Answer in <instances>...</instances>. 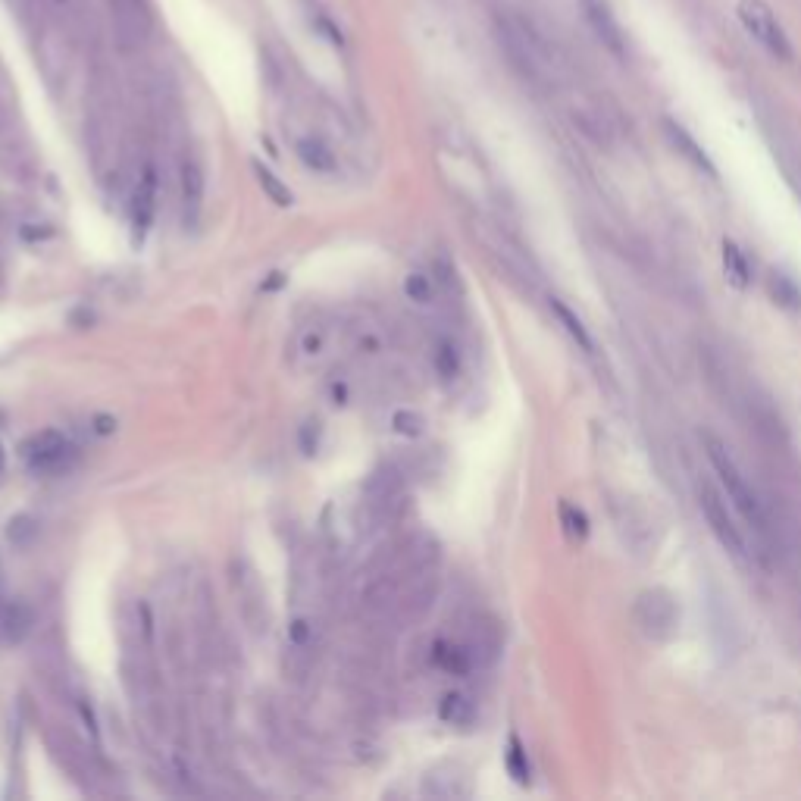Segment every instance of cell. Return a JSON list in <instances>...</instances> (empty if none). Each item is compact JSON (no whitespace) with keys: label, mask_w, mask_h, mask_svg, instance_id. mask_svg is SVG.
I'll return each mask as SVG.
<instances>
[{"label":"cell","mask_w":801,"mask_h":801,"mask_svg":"<svg viewBox=\"0 0 801 801\" xmlns=\"http://www.w3.org/2000/svg\"><path fill=\"white\" fill-rule=\"evenodd\" d=\"M551 310L557 313V320L564 323V329H567V335L573 338V342L582 348V351H595V345H592V335L586 332V326H582V320L576 317V313L564 304V301H557V298H551Z\"/></svg>","instance_id":"9a60e30c"},{"label":"cell","mask_w":801,"mask_h":801,"mask_svg":"<svg viewBox=\"0 0 801 801\" xmlns=\"http://www.w3.org/2000/svg\"><path fill=\"white\" fill-rule=\"evenodd\" d=\"M432 661L439 664L442 670L454 673V676H464L476 667V658L470 645H457V642H435L432 645Z\"/></svg>","instance_id":"30bf717a"},{"label":"cell","mask_w":801,"mask_h":801,"mask_svg":"<svg viewBox=\"0 0 801 801\" xmlns=\"http://www.w3.org/2000/svg\"><path fill=\"white\" fill-rule=\"evenodd\" d=\"M35 614L16 598H0V645H19L32 633Z\"/></svg>","instance_id":"52a82bcc"},{"label":"cell","mask_w":801,"mask_h":801,"mask_svg":"<svg viewBox=\"0 0 801 801\" xmlns=\"http://www.w3.org/2000/svg\"><path fill=\"white\" fill-rule=\"evenodd\" d=\"M698 504H701V511H705V520H708L714 536L720 539V545L730 551L733 557H739V561H745V557H748L745 532L736 523L730 504H726V498L714 489L711 482H698Z\"/></svg>","instance_id":"3957f363"},{"label":"cell","mask_w":801,"mask_h":801,"mask_svg":"<svg viewBox=\"0 0 801 801\" xmlns=\"http://www.w3.org/2000/svg\"><path fill=\"white\" fill-rule=\"evenodd\" d=\"M557 514H561V526L567 532V539L582 542L589 536V517L582 514V507H576L570 501H561V504H557Z\"/></svg>","instance_id":"2e32d148"},{"label":"cell","mask_w":801,"mask_h":801,"mask_svg":"<svg viewBox=\"0 0 801 801\" xmlns=\"http://www.w3.org/2000/svg\"><path fill=\"white\" fill-rule=\"evenodd\" d=\"M298 157L304 160V166L313 169V173H335V154L317 138L298 141Z\"/></svg>","instance_id":"5bb4252c"},{"label":"cell","mask_w":801,"mask_h":801,"mask_svg":"<svg viewBox=\"0 0 801 801\" xmlns=\"http://www.w3.org/2000/svg\"><path fill=\"white\" fill-rule=\"evenodd\" d=\"M439 717L451 726H470L476 720V705L464 692H448L439 705Z\"/></svg>","instance_id":"4fadbf2b"},{"label":"cell","mask_w":801,"mask_h":801,"mask_svg":"<svg viewBox=\"0 0 801 801\" xmlns=\"http://www.w3.org/2000/svg\"><path fill=\"white\" fill-rule=\"evenodd\" d=\"M636 620H639L645 636L667 639L676 629V601L661 589H651L636 604Z\"/></svg>","instance_id":"5b68a950"},{"label":"cell","mask_w":801,"mask_h":801,"mask_svg":"<svg viewBox=\"0 0 801 801\" xmlns=\"http://www.w3.org/2000/svg\"><path fill=\"white\" fill-rule=\"evenodd\" d=\"M582 10H586V19L592 32L598 35V41L608 47L611 54L626 57V38H623V26L617 13L611 10L608 0H582Z\"/></svg>","instance_id":"8992f818"},{"label":"cell","mask_w":801,"mask_h":801,"mask_svg":"<svg viewBox=\"0 0 801 801\" xmlns=\"http://www.w3.org/2000/svg\"><path fill=\"white\" fill-rule=\"evenodd\" d=\"M179 176H182V201H185V210H188V220L194 223V216H198L201 201H204V173H201V166L194 160H185L182 169H179Z\"/></svg>","instance_id":"7c38bea8"},{"label":"cell","mask_w":801,"mask_h":801,"mask_svg":"<svg viewBox=\"0 0 801 801\" xmlns=\"http://www.w3.org/2000/svg\"><path fill=\"white\" fill-rule=\"evenodd\" d=\"M720 260H723L726 282H730L733 288H739V291H745L751 285V263L745 260V254H742V248L736 245V241H730V238L723 241Z\"/></svg>","instance_id":"8fae6325"},{"label":"cell","mask_w":801,"mask_h":801,"mask_svg":"<svg viewBox=\"0 0 801 801\" xmlns=\"http://www.w3.org/2000/svg\"><path fill=\"white\" fill-rule=\"evenodd\" d=\"M254 173H257V182L260 188L270 194V201L279 204V207H291V191L279 182V176L273 173V169H266L263 163H254Z\"/></svg>","instance_id":"ac0fdd59"},{"label":"cell","mask_w":801,"mask_h":801,"mask_svg":"<svg viewBox=\"0 0 801 801\" xmlns=\"http://www.w3.org/2000/svg\"><path fill=\"white\" fill-rule=\"evenodd\" d=\"M22 457H26V467L41 476H60L72 464H76V448L66 442V435L57 429H44L35 432L32 439L22 445Z\"/></svg>","instance_id":"277c9868"},{"label":"cell","mask_w":801,"mask_h":801,"mask_svg":"<svg viewBox=\"0 0 801 801\" xmlns=\"http://www.w3.org/2000/svg\"><path fill=\"white\" fill-rule=\"evenodd\" d=\"M736 16L742 22V29L755 38L764 51H770L776 60H792V41L783 29L780 16L773 13L767 0H736Z\"/></svg>","instance_id":"7a4b0ae2"},{"label":"cell","mask_w":801,"mask_h":801,"mask_svg":"<svg viewBox=\"0 0 801 801\" xmlns=\"http://www.w3.org/2000/svg\"><path fill=\"white\" fill-rule=\"evenodd\" d=\"M705 448H708V457H711V464L723 482V489H726V498L733 501V507L742 514V520L751 526V529H758L761 536L767 532V517H764V507L755 495V489L745 482L742 470L736 467V460L730 457V451H726L723 442H717L714 435H705Z\"/></svg>","instance_id":"6da1fadb"},{"label":"cell","mask_w":801,"mask_h":801,"mask_svg":"<svg viewBox=\"0 0 801 801\" xmlns=\"http://www.w3.org/2000/svg\"><path fill=\"white\" fill-rule=\"evenodd\" d=\"M320 342H323L320 335H307V338H304V351H307V354H317V351H320Z\"/></svg>","instance_id":"cb8c5ba5"},{"label":"cell","mask_w":801,"mask_h":801,"mask_svg":"<svg viewBox=\"0 0 801 801\" xmlns=\"http://www.w3.org/2000/svg\"><path fill=\"white\" fill-rule=\"evenodd\" d=\"M392 426L401 432V435H420L426 420L420 414H414V410H398V414L392 417Z\"/></svg>","instance_id":"603a6c76"},{"label":"cell","mask_w":801,"mask_h":801,"mask_svg":"<svg viewBox=\"0 0 801 801\" xmlns=\"http://www.w3.org/2000/svg\"><path fill=\"white\" fill-rule=\"evenodd\" d=\"M404 295L410 301H417V304H429L432 295H435V288H432V279L426 273H410L404 279Z\"/></svg>","instance_id":"ffe728a7"},{"label":"cell","mask_w":801,"mask_h":801,"mask_svg":"<svg viewBox=\"0 0 801 801\" xmlns=\"http://www.w3.org/2000/svg\"><path fill=\"white\" fill-rule=\"evenodd\" d=\"M154 207H157V176L154 169H144V176L138 182V191H135V241L144 238V232L151 229V220H154Z\"/></svg>","instance_id":"ba28073f"},{"label":"cell","mask_w":801,"mask_h":801,"mask_svg":"<svg viewBox=\"0 0 801 801\" xmlns=\"http://www.w3.org/2000/svg\"><path fill=\"white\" fill-rule=\"evenodd\" d=\"M770 288H773V295H776V301H780V304H786V307H798L801 304V295H798V288L789 282V276L773 273Z\"/></svg>","instance_id":"7402d4cb"},{"label":"cell","mask_w":801,"mask_h":801,"mask_svg":"<svg viewBox=\"0 0 801 801\" xmlns=\"http://www.w3.org/2000/svg\"><path fill=\"white\" fill-rule=\"evenodd\" d=\"M435 370H439L445 379H454V376H457V370H460V357H457L454 345L442 342L439 348H435Z\"/></svg>","instance_id":"44dd1931"},{"label":"cell","mask_w":801,"mask_h":801,"mask_svg":"<svg viewBox=\"0 0 801 801\" xmlns=\"http://www.w3.org/2000/svg\"><path fill=\"white\" fill-rule=\"evenodd\" d=\"M504 761H507V773H511L517 783H529V761H526V751H523L517 736H511V742H507Z\"/></svg>","instance_id":"d6986e66"},{"label":"cell","mask_w":801,"mask_h":801,"mask_svg":"<svg viewBox=\"0 0 801 801\" xmlns=\"http://www.w3.org/2000/svg\"><path fill=\"white\" fill-rule=\"evenodd\" d=\"M4 467H7V451H4V442H0V476H4Z\"/></svg>","instance_id":"d4e9b609"},{"label":"cell","mask_w":801,"mask_h":801,"mask_svg":"<svg viewBox=\"0 0 801 801\" xmlns=\"http://www.w3.org/2000/svg\"><path fill=\"white\" fill-rule=\"evenodd\" d=\"M664 129H667V138H670L673 148H676L679 154H683V157H686V160H689L695 169H701V173H708V176H717V169H714V163L708 160V154L698 148V141H695V138H692V135L683 129V126L673 123V119H667Z\"/></svg>","instance_id":"9c48e42d"},{"label":"cell","mask_w":801,"mask_h":801,"mask_svg":"<svg viewBox=\"0 0 801 801\" xmlns=\"http://www.w3.org/2000/svg\"><path fill=\"white\" fill-rule=\"evenodd\" d=\"M7 539H10V545H13V548H19V551L32 548V545H35V539H38V520H35V517H29V514H19V517H13V520L7 523Z\"/></svg>","instance_id":"e0dca14e"}]
</instances>
